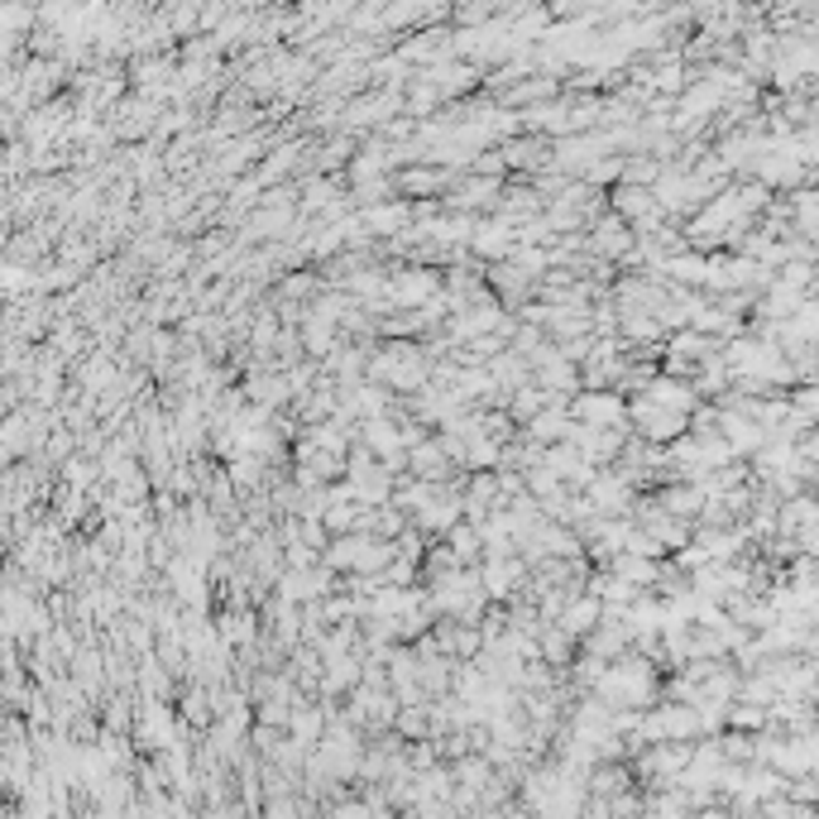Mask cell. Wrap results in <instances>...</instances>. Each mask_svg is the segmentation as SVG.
<instances>
[{"label":"cell","mask_w":819,"mask_h":819,"mask_svg":"<svg viewBox=\"0 0 819 819\" xmlns=\"http://www.w3.org/2000/svg\"><path fill=\"white\" fill-rule=\"evenodd\" d=\"M532 384L547 389L551 399H571L575 403L580 393H585V374H580V364L557 346V340H551V346L532 360Z\"/></svg>","instance_id":"cell-2"},{"label":"cell","mask_w":819,"mask_h":819,"mask_svg":"<svg viewBox=\"0 0 819 819\" xmlns=\"http://www.w3.org/2000/svg\"><path fill=\"white\" fill-rule=\"evenodd\" d=\"M575 647H580V642H575L565 628H557V624L541 628V662H547L551 671H571V666L580 662Z\"/></svg>","instance_id":"cell-11"},{"label":"cell","mask_w":819,"mask_h":819,"mask_svg":"<svg viewBox=\"0 0 819 819\" xmlns=\"http://www.w3.org/2000/svg\"><path fill=\"white\" fill-rule=\"evenodd\" d=\"M446 547L460 557V565H484V537L474 523H460L451 537H446Z\"/></svg>","instance_id":"cell-12"},{"label":"cell","mask_w":819,"mask_h":819,"mask_svg":"<svg viewBox=\"0 0 819 819\" xmlns=\"http://www.w3.org/2000/svg\"><path fill=\"white\" fill-rule=\"evenodd\" d=\"M599 624H604V604L594 599L590 590H585V594H575V599L565 604V614L557 618V628L571 632V638H575L580 647H585V642L594 638V632H599Z\"/></svg>","instance_id":"cell-10"},{"label":"cell","mask_w":819,"mask_h":819,"mask_svg":"<svg viewBox=\"0 0 819 819\" xmlns=\"http://www.w3.org/2000/svg\"><path fill=\"white\" fill-rule=\"evenodd\" d=\"M460 178L465 173H451V168H436V164H413V168H399V173H393L399 197H407V202H441Z\"/></svg>","instance_id":"cell-7"},{"label":"cell","mask_w":819,"mask_h":819,"mask_svg":"<svg viewBox=\"0 0 819 819\" xmlns=\"http://www.w3.org/2000/svg\"><path fill=\"white\" fill-rule=\"evenodd\" d=\"M470 173H480V178H498V182H504V178H508V164H504V154H498V149H489V154L474 158Z\"/></svg>","instance_id":"cell-13"},{"label":"cell","mask_w":819,"mask_h":819,"mask_svg":"<svg viewBox=\"0 0 819 819\" xmlns=\"http://www.w3.org/2000/svg\"><path fill=\"white\" fill-rule=\"evenodd\" d=\"M594 699H604L614 715H642V709L657 705V666L647 657L628 652L624 662L604 671V681L594 685Z\"/></svg>","instance_id":"cell-1"},{"label":"cell","mask_w":819,"mask_h":819,"mask_svg":"<svg viewBox=\"0 0 819 819\" xmlns=\"http://www.w3.org/2000/svg\"><path fill=\"white\" fill-rule=\"evenodd\" d=\"M407 474L422 484H456V480H465V474L456 470V460L451 451H446V441L441 436H427V441H417L413 451H407Z\"/></svg>","instance_id":"cell-8"},{"label":"cell","mask_w":819,"mask_h":819,"mask_svg":"<svg viewBox=\"0 0 819 819\" xmlns=\"http://www.w3.org/2000/svg\"><path fill=\"white\" fill-rule=\"evenodd\" d=\"M585 498H590V508L599 513V518H628V513L638 508L642 489L614 465V470H594V480H590V489H585Z\"/></svg>","instance_id":"cell-3"},{"label":"cell","mask_w":819,"mask_h":819,"mask_svg":"<svg viewBox=\"0 0 819 819\" xmlns=\"http://www.w3.org/2000/svg\"><path fill=\"white\" fill-rule=\"evenodd\" d=\"M480 580H484V594L494 604H513V599L527 594V585H532V565H527L523 557H489L480 565Z\"/></svg>","instance_id":"cell-6"},{"label":"cell","mask_w":819,"mask_h":819,"mask_svg":"<svg viewBox=\"0 0 819 819\" xmlns=\"http://www.w3.org/2000/svg\"><path fill=\"white\" fill-rule=\"evenodd\" d=\"M571 417L580 427H599V431H624L628 427V399L618 389H585L571 403Z\"/></svg>","instance_id":"cell-5"},{"label":"cell","mask_w":819,"mask_h":819,"mask_svg":"<svg viewBox=\"0 0 819 819\" xmlns=\"http://www.w3.org/2000/svg\"><path fill=\"white\" fill-rule=\"evenodd\" d=\"M585 245H590V259H604V263H618V269H624L628 255L638 249V231H632L624 216L604 211V216L585 231Z\"/></svg>","instance_id":"cell-4"},{"label":"cell","mask_w":819,"mask_h":819,"mask_svg":"<svg viewBox=\"0 0 819 819\" xmlns=\"http://www.w3.org/2000/svg\"><path fill=\"white\" fill-rule=\"evenodd\" d=\"M332 819H369V810H364V805H355V800H346V805H336V810H332Z\"/></svg>","instance_id":"cell-14"},{"label":"cell","mask_w":819,"mask_h":819,"mask_svg":"<svg viewBox=\"0 0 819 819\" xmlns=\"http://www.w3.org/2000/svg\"><path fill=\"white\" fill-rule=\"evenodd\" d=\"M240 393L249 399V407H259V413H269V417H279L283 407L293 403V384H288L283 369H249Z\"/></svg>","instance_id":"cell-9"}]
</instances>
